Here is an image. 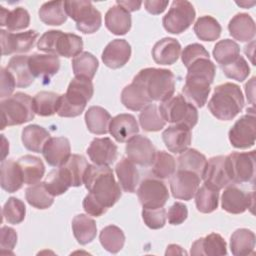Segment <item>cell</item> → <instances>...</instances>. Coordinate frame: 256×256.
Segmentation results:
<instances>
[{
  "label": "cell",
  "instance_id": "cell-24",
  "mask_svg": "<svg viewBox=\"0 0 256 256\" xmlns=\"http://www.w3.org/2000/svg\"><path fill=\"white\" fill-rule=\"evenodd\" d=\"M139 131L136 118L127 113L118 114L111 119L109 125V133L112 137L120 143L127 142L130 138L135 136Z\"/></svg>",
  "mask_w": 256,
  "mask_h": 256
},
{
  "label": "cell",
  "instance_id": "cell-28",
  "mask_svg": "<svg viewBox=\"0 0 256 256\" xmlns=\"http://www.w3.org/2000/svg\"><path fill=\"white\" fill-rule=\"evenodd\" d=\"M130 13L119 5H114L105 14V26L114 35H125L131 28Z\"/></svg>",
  "mask_w": 256,
  "mask_h": 256
},
{
  "label": "cell",
  "instance_id": "cell-47",
  "mask_svg": "<svg viewBox=\"0 0 256 256\" xmlns=\"http://www.w3.org/2000/svg\"><path fill=\"white\" fill-rule=\"evenodd\" d=\"M175 158L165 151H156L151 169L153 175L158 179H168L175 173Z\"/></svg>",
  "mask_w": 256,
  "mask_h": 256
},
{
  "label": "cell",
  "instance_id": "cell-10",
  "mask_svg": "<svg viewBox=\"0 0 256 256\" xmlns=\"http://www.w3.org/2000/svg\"><path fill=\"white\" fill-rule=\"evenodd\" d=\"M228 177L233 183H253L255 177V151L232 152L225 158Z\"/></svg>",
  "mask_w": 256,
  "mask_h": 256
},
{
  "label": "cell",
  "instance_id": "cell-22",
  "mask_svg": "<svg viewBox=\"0 0 256 256\" xmlns=\"http://www.w3.org/2000/svg\"><path fill=\"white\" fill-rule=\"evenodd\" d=\"M42 154L50 166L60 167L71 156L70 142L65 137H51L45 144Z\"/></svg>",
  "mask_w": 256,
  "mask_h": 256
},
{
  "label": "cell",
  "instance_id": "cell-11",
  "mask_svg": "<svg viewBox=\"0 0 256 256\" xmlns=\"http://www.w3.org/2000/svg\"><path fill=\"white\" fill-rule=\"evenodd\" d=\"M195 16V9L189 1H173L170 9L163 17V27L171 34H180L191 26Z\"/></svg>",
  "mask_w": 256,
  "mask_h": 256
},
{
  "label": "cell",
  "instance_id": "cell-61",
  "mask_svg": "<svg viewBox=\"0 0 256 256\" xmlns=\"http://www.w3.org/2000/svg\"><path fill=\"white\" fill-rule=\"evenodd\" d=\"M117 5L123 7L125 10H127L129 13L139 10L142 2L141 1H133V0H128V1H117L116 2Z\"/></svg>",
  "mask_w": 256,
  "mask_h": 256
},
{
  "label": "cell",
  "instance_id": "cell-21",
  "mask_svg": "<svg viewBox=\"0 0 256 256\" xmlns=\"http://www.w3.org/2000/svg\"><path fill=\"white\" fill-rule=\"evenodd\" d=\"M29 69L32 75L36 78H41L49 82L60 68V60L57 55L53 54H38L29 55Z\"/></svg>",
  "mask_w": 256,
  "mask_h": 256
},
{
  "label": "cell",
  "instance_id": "cell-40",
  "mask_svg": "<svg viewBox=\"0 0 256 256\" xmlns=\"http://www.w3.org/2000/svg\"><path fill=\"white\" fill-rule=\"evenodd\" d=\"M67 17L64 1H48L39 9V18L46 25L59 26L66 22Z\"/></svg>",
  "mask_w": 256,
  "mask_h": 256
},
{
  "label": "cell",
  "instance_id": "cell-36",
  "mask_svg": "<svg viewBox=\"0 0 256 256\" xmlns=\"http://www.w3.org/2000/svg\"><path fill=\"white\" fill-rule=\"evenodd\" d=\"M24 179V183L34 185L40 182L45 173L42 160L33 155H24L17 160Z\"/></svg>",
  "mask_w": 256,
  "mask_h": 256
},
{
  "label": "cell",
  "instance_id": "cell-34",
  "mask_svg": "<svg viewBox=\"0 0 256 256\" xmlns=\"http://www.w3.org/2000/svg\"><path fill=\"white\" fill-rule=\"evenodd\" d=\"M255 234L249 229L235 230L230 237V250L235 256L253 255L255 249Z\"/></svg>",
  "mask_w": 256,
  "mask_h": 256
},
{
  "label": "cell",
  "instance_id": "cell-31",
  "mask_svg": "<svg viewBox=\"0 0 256 256\" xmlns=\"http://www.w3.org/2000/svg\"><path fill=\"white\" fill-rule=\"evenodd\" d=\"M119 184L125 192L133 193L139 183V172L135 164L128 158L123 157L115 167Z\"/></svg>",
  "mask_w": 256,
  "mask_h": 256
},
{
  "label": "cell",
  "instance_id": "cell-51",
  "mask_svg": "<svg viewBox=\"0 0 256 256\" xmlns=\"http://www.w3.org/2000/svg\"><path fill=\"white\" fill-rule=\"evenodd\" d=\"M44 185L48 192L55 196L64 194L70 187V182L61 167L51 170L44 180Z\"/></svg>",
  "mask_w": 256,
  "mask_h": 256
},
{
  "label": "cell",
  "instance_id": "cell-41",
  "mask_svg": "<svg viewBox=\"0 0 256 256\" xmlns=\"http://www.w3.org/2000/svg\"><path fill=\"white\" fill-rule=\"evenodd\" d=\"M99 63L97 58L90 52H81L72 59V68L75 77L92 80L97 72Z\"/></svg>",
  "mask_w": 256,
  "mask_h": 256
},
{
  "label": "cell",
  "instance_id": "cell-23",
  "mask_svg": "<svg viewBox=\"0 0 256 256\" xmlns=\"http://www.w3.org/2000/svg\"><path fill=\"white\" fill-rule=\"evenodd\" d=\"M162 139L170 152L182 153L191 144V129L184 125H171L163 131Z\"/></svg>",
  "mask_w": 256,
  "mask_h": 256
},
{
  "label": "cell",
  "instance_id": "cell-48",
  "mask_svg": "<svg viewBox=\"0 0 256 256\" xmlns=\"http://www.w3.org/2000/svg\"><path fill=\"white\" fill-rule=\"evenodd\" d=\"M219 191L214 190L205 184L198 188L195 193V204L201 213H211L218 207Z\"/></svg>",
  "mask_w": 256,
  "mask_h": 256
},
{
  "label": "cell",
  "instance_id": "cell-49",
  "mask_svg": "<svg viewBox=\"0 0 256 256\" xmlns=\"http://www.w3.org/2000/svg\"><path fill=\"white\" fill-rule=\"evenodd\" d=\"M139 122L143 130L147 132L160 131L165 127L166 121L162 118L157 105L149 104L139 114Z\"/></svg>",
  "mask_w": 256,
  "mask_h": 256
},
{
  "label": "cell",
  "instance_id": "cell-56",
  "mask_svg": "<svg viewBox=\"0 0 256 256\" xmlns=\"http://www.w3.org/2000/svg\"><path fill=\"white\" fill-rule=\"evenodd\" d=\"M17 243V233L15 230L8 226H3L0 232V248L1 253L4 254H12V250L14 249Z\"/></svg>",
  "mask_w": 256,
  "mask_h": 256
},
{
  "label": "cell",
  "instance_id": "cell-43",
  "mask_svg": "<svg viewBox=\"0 0 256 256\" xmlns=\"http://www.w3.org/2000/svg\"><path fill=\"white\" fill-rule=\"evenodd\" d=\"M193 29L196 36L202 41H215L220 37L222 31L219 22L209 15L199 17Z\"/></svg>",
  "mask_w": 256,
  "mask_h": 256
},
{
  "label": "cell",
  "instance_id": "cell-6",
  "mask_svg": "<svg viewBox=\"0 0 256 256\" xmlns=\"http://www.w3.org/2000/svg\"><path fill=\"white\" fill-rule=\"evenodd\" d=\"M37 48L47 54L74 58L82 52L83 40L80 36L74 33L49 30L39 38Z\"/></svg>",
  "mask_w": 256,
  "mask_h": 256
},
{
  "label": "cell",
  "instance_id": "cell-57",
  "mask_svg": "<svg viewBox=\"0 0 256 256\" xmlns=\"http://www.w3.org/2000/svg\"><path fill=\"white\" fill-rule=\"evenodd\" d=\"M188 216V209L184 203L175 202L168 210V222L172 225H179L183 223Z\"/></svg>",
  "mask_w": 256,
  "mask_h": 256
},
{
  "label": "cell",
  "instance_id": "cell-55",
  "mask_svg": "<svg viewBox=\"0 0 256 256\" xmlns=\"http://www.w3.org/2000/svg\"><path fill=\"white\" fill-rule=\"evenodd\" d=\"M200 58H210L209 52L205 47L199 43H192L187 45L181 54V59L186 68H188L194 61Z\"/></svg>",
  "mask_w": 256,
  "mask_h": 256
},
{
  "label": "cell",
  "instance_id": "cell-16",
  "mask_svg": "<svg viewBox=\"0 0 256 256\" xmlns=\"http://www.w3.org/2000/svg\"><path fill=\"white\" fill-rule=\"evenodd\" d=\"M0 35L2 55L26 53L34 46L38 38V33L35 30L12 33L2 29L0 31Z\"/></svg>",
  "mask_w": 256,
  "mask_h": 256
},
{
  "label": "cell",
  "instance_id": "cell-44",
  "mask_svg": "<svg viewBox=\"0 0 256 256\" xmlns=\"http://www.w3.org/2000/svg\"><path fill=\"white\" fill-rule=\"evenodd\" d=\"M60 95L54 92L41 91L33 97L35 114L39 116H52L57 113Z\"/></svg>",
  "mask_w": 256,
  "mask_h": 256
},
{
  "label": "cell",
  "instance_id": "cell-12",
  "mask_svg": "<svg viewBox=\"0 0 256 256\" xmlns=\"http://www.w3.org/2000/svg\"><path fill=\"white\" fill-rule=\"evenodd\" d=\"M229 141L235 148L246 149L255 144L256 119L254 110L241 116L229 130Z\"/></svg>",
  "mask_w": 256,
  "mask_h": 256
},
{
  "label": "cell",
  "instance_id": "cell-54",
  "mask_svg": "<svg viewBox=\"0 0 256 256\" xmlns=\"http://www.w3.org/2000/svg\"><path fill=\"white\" fill-rule=\"evenodd\" d=\"M142 218L147 227L151 229H160L166 223V210L160 208H143Z\"/></svg>",
  "mask_w": 256,
  "mask_h": 256
},
{
  "label": "cell",
  "instance_id": "cell-26",
  "mask_svg": "<svg viewBox=\"0 0 256 256\" xmlns=\"http://www.w3.org/2000/svg\"><path fill=\"white\" fill-rule=\"evenodd\" d=\"M180 53V43L171 37H166L157 41L152 48L153 60L160 65L174 64L178 60Z\"/></svg>",
  "mask_w": 256,
  "mask_h": 256
},
{
  "label": "cell",
  "instance_id": "cell-38",
  "mask_svg": "<svg viewBox=\"0 0 256 256\" xmlns=\"http://www.w3.org/2000/svg\"><path fill=\"white\" fill-rule=\"evenodd\" d=\"M0 25L6 26L9 31H19L27 28L30 24V15L23 7L7 10L0 7Z\"/></svg>",
  "mask_w": 256,
  "mask_h": 256
},
{
  "label": "cell",
  "instance_id": "cell-17",
  "mask_svg": "<svg viewBox=\"0 0 256 256\" xmlns=\"http://www.w3.org/2000/svg\"><path fill=\"white\" fill-rule=\"evenodd\" d=\"M125 152L134 164L149 166L153 163L156 150L151 140L143 135H135L127 141Z\"/></svg>",
  "mask_w": 256,
  "mask_h": 256
},
{
  "label": "cell",
  "instance_id": "cell-33",
  "mask_svg": "<svg viewBox=\"0 0 256 256\" xmlns=\"http://www.w3.org/2000/svg\"><path fill=\"white\" fill-rule=\"evenodd\" d=\"M109 112L100 106H91L85 113V123L88 130L96 135H103L109 132L111 122Z\"/></svg>",
  "mask_w": 256,
  "mask_h": 256
},
{
  "label": "cell",
  "instance_id": "cell-53",
  "mask_svg": "<svg viewBox=\"0 0 256 256\" xmlns=\"http://www.w3.org/2000/svg\"><path fill=\"white\" fill-rule=\"evenodd\" d=\"M221 69L227 78L243 82L250 74V67L243 56L239 55L228 64L222 65Z\"/></svg>",
  "mask_w": 256,
  "mask_h": 256
},
{
  "label": "cell",
  "instance_id": "cell-29",
  "mask_svg": "<svg viewBox=\"0 0 256 256\" xmlns=\"http://www.w3.org/2000/svg\"><path fill=\"white\" fill-rule=\"evenodd\" d=\"M230 35L241 42H249L253 40L256 33L255 22L247 13L236 14L228 24Z\"/></svg>",
  "mask_w": 256,
  "mask_h": 256
},
{
  "label": "cell",
  "instance_id": "cell-13",
  "mask_svg": "<svg viewBox=\"0 0 256 256\" xmlns=\"http://www.w3.org/2000/svg\"><path fill=\"white\" fill-rule=\"evenodd\" d=\"M137 196L143 208H160L166 204L169 192L161 180L147 178L141 182Z\"/></svg>",
  "mask_w": 256,
  "mask_h": 256
},
{
  "label": "cell",
  "instance_id": "cell-19",
  "mask_svg": "<svg viewBox=\"0 0 256 256\" xmlns=\"http://www.w3.org/2000/svg\"><path fill=\"white\" fill-rule=\"evenodd\" d=\"M87 154L94 164L109 166L116 160L118 148L108 137L95 138L87 148Z\"/></svg>",
  "mask_w": 256,
  "mask_h": 256
},
{
  "label": "cell",
  "instance_id": "cell-27",
  "mask_svg": "<svg viewBox=\"0 0 256 256\" xmlns=\"http://www.w3.org/2000/svg\"><path fill=\"white\" fill-rule=\"evenodd\" d=\"M0 179L2 189L8 193H13L21 189L24 179L18 162H15L13 159L2 160Z\"/></svg>",
  "mask_w": 256,
  "mask_h": 256
},
{
  "label": "cell",
  "instance_id": "cell-20",
  "mask_svg": "<svg viewBox=\"0 0 256 256\" xmlns=\"http://www.w3.org/2000/svg\"><path fill=\"white\" fill-rule=\"evenodd\" d=\"M130 56V44L125 39H114L104 48L102 61L107 67L111 69H118L123 67L129 61Z\"/></svg>",
  "mask_w": 256,
  "mask_h": 256
},
{
  "label": "cell",
  "instance_id": "cell-52",
  "mask_svg": "<svg viewBox=\"0 0 256 256\" xmlns=\"http://www.w3.org/2000/svg\"><path fill=\"white\" fill-rule=\"evenodd\" d=\"M26 214V207L23 201L16 197H10L2 209L3 218L10 224L21 223Z\"/></svg>",
  "mask_w": 256,
  "mask_h": 256
},
{
  "label": "cell",
  "instance_id": "cell-39",
  "mask_svg": "<svg viewBox=\"0 0 256 256\" xmlns=\"http://www.w3.org/2000/svg\"><path fill=\"white\" fill-rule=\"evenodd\" d=\"M89 164L85 157L78 154H72L67 162L60 166L65 172L70 185L79 187L84 183V176Z\"/></svg>",
  "mask_w": 256,
  "mask_h": 256
},
{
  "label": "cell",
  "instance_id": "cell-7",
  "mask_svg": "<svg viewBox=\"0 0 256 256\" xmlns=\"http://www.w3.org/2000/svg\"><path fill=\"white\" fill-rule=\"evenodd\" d=\"M1 129L7 126L21 125L31 121L35 116L33 98L28 94L17 92L1 100Z\"/></svg>",
  "mask_w": 256,
  "mask_h": 256
},
{
  "label": "cell",
  "instance_id": "cell-60",
  "mask_svg": "<svg viewBox=\"0 0 256 256\" xmlns=\"http://www.w3.org/2000/svg\"><path fill=\"white\" fill-rule=\"evenodd\" d=\"M168 1H162V0H147L144 1V6L147 12L153 15H158L164 12L166 7L168 6Z\"/></svg>",
  "mask_w": 256,
  "mask_h": 256
},
{
  "label": "cell",
  "instance_id": "cell-5",
  "mask_svg": "<svg viewBox=\"0 0 256 256\" xmlns=\"http://www.w3.org/2000/svg\"><path fill=\"white\" fill-rule=\"evenodd\" d=\"M94 87L91 80L75 77L68 85L65 94L60 95L57 114L60 117H76L85 109L92 98Z\"/></svg>",
  "mask_w": 256,
  "mask_h": 256
},
{
  "label": "cell",
  "instance_id": "cell-45",
  "mask_svg": "<svg viewBox=\"0 0 256 256\" xmlns=\"http://www.w3.org/2000/svg\"><path fill=\"white\" fill-rule=\"evenodd\" d=\"M99 240L105 250L115 254L123 248L125 243V235L119 227L115 225H108L101 230Z\"/></svg>",
  "mask_w": 256,
  "mask_h": 256
},
{
  "label": "cell",
  "instance_id": "cell-30",
  "mask_svg": "<svg viewBox=\"0 0 256 256\" xmlns=\"http://www.w3.org/2000/svg\"><path fill=\"white\" fill-rule=\"evenodd\" d=\"M28 60L29 56L27 55H16L9 60L6 67L13 75L16 81V86L19 88L29 87L35 79L29 69Z\"/></svg>",
  "mask_w": 256,
  "mask_h": 256
},
{
  "label": "cell",
  "instance_id": "cell-59",
  "mask_svg": "<svg viewBox=\"0 0 256 256\" xmlns=\"http://www.w3.org/2000/svg\"><path fill=\"white\" fill-rule=\"evenodd\" d=\"M83 209L88 215L99 217L103 215L108 208L103 206L90 193H88L83 200Z\"/></svg>",
  "mask_w": 256,
  "mask_h": 256
},
{
  "label": "cell",
  "instance_id": "cell-9",
  "mask_svg": "<svg viewBox=\"0 0 256 256\" xmlns=\"http://www.w3.org/2000/svg\"><path fill=\"white\" fill-rule=\"evenodd\" d=\"M67 16L76 22V28L84 34L95 33L102 24L101 13L90 1H64Z\"/></svg>",
  "mask_w": 256,
  "mask_h": 256
},
{
  "label": "cell",
  "instance_id": "cell-37",
  "mask_svg": "<svg viewBox=\"0 0 256 256\" xmlns=\"http://www.w3.org/2000/svg\"><path fill=\"white\" fill-rule=\"evenodd\" d=\"M72 231L75 239L81 245H86L94 240L97 233L95 221L85 214H78L72 220Z\"/></svg>",
  "mask_w": 256,
  "mask_h": 256
},
{
  "label": "cell",
  "instance_id": "cell-58",
  "mask_svg": "<svg viewBox=\"0 0 256 256\" xmlns=\"http://www.w3.org/2000/svg\"><path fill=\"white\" fill-rule=\"evenodd\" d=\"M16 86V81L13 75L7 70V68H1V91L0 97L1 99L8 98L12 95Z\"/></svg>",
  "mask_w": 256,
  "mask_h": 256
},
{
  "label": "cell",
  "instance_id": "cell-46",
  "mask_svg": "<svg viewBox=\"0 0 256 256\" xmlns=\"http://www.w3.org/2000/svg\"><path fill=\"white\" fill-rule=\"evenodd\" d=\"M27 202L37 209H47L54 202V196L46 189L44 182L29 186L25 191Z\"/></svg>",
  "mask_w": 256,
  "mask_h": 256
},
{
  "label": "cell",
  "instance_id": "cell-18",
  "mask_svg": "<svg viewBox=\"0 0 256 256\" xmlns=\"http://www.w3.org/2000/svg\"><path fill=\"white\" fill-rule=\"evenodd\" d=\"M225 158L226 156L219 155L214 156L207 161L201 177L206 186L219 191L230 184L231 181L227 174Z\"/></svg>",
  "mask_w": 256,
  "mask_h": 256
},
{
  "label": "cell",
  "instance_id": "cell-42",
  "mask_svg": "<svg viewBox=\"0 0 256 256\" xmlns=\"http://www.w3.org/2000/svg\"><path fill=\"white\" fill-rule=\"evenodd\" d=\"M178 170H187L196 173L200 177L204 172L207 159L196 149H186L178 157Z\"/></svg>",
  "mask_w": 256,
  "mask_h": 256
},
{
  "label": "cell",
  "instance_id": "cell-50",
  "mask_svg": "<svg viewBox=\"0 0 256 256\" xmlns=\"http://www.w3.org/2000/svg\"><path fill=\"white\" fill-rule=\"evenodd\" d=\"M240 55L239 45L231 39H223L217 42L213 49V57L220 66L228 64Z\"/></svg>",
  "mask_w": 256,
  "mask_h": 256
},
{
  "label": "cell",
  "instance_id": "cell-32",
  "mask_svg": "<svg viewBox=\"0 0 256 256\" xmlns=\"http://www.w3.org/2000/svg\"><path fill=\"white\" fill-rule=\"evenodd\" d=\"M50 138V133L45 128L36 124L28 125L22 130V143L27 150L32 152H42Z\"/></svg>",
  "mask_w": 256,
  "mask_h": 256
},
{
  "label": "cell",
  "instance_id": "cell-4",
  "mask_svg": "<svg viewBox=\"0 0 256 256\" xmlns=\"http://www.w3.org/2000/svg\"><path fill=\"white\" fill-rule=\"evenodd\" d=\"M133 82L144 89L151 101L164 102L172 97L175 91V76L168 69H142L133 78Z\"/></svg>",
  "mask_w": 256,
  "mask_h": 256
},
{
  "label": "cell",
  "instance_id": "cell-62",
  "mask_svg": "<svg viewBox=\"0 0 256 256\" xmlns=\"http://www.w3.org/2000/svg\"><path fill=\"white\" fill-rule=\"evenodd\" d=\"M254 83H255V77H252L250 81L245 85L247 99L251 102V104H254V87H255Z\"/></svg>",
  "mask_w": 256,
  "mask_h": 256
},
{
  "label": "cell",
  "instance_id": "cell-35",
  "mask_svg": "<svg viewBox=\"0 0 256 256\" xmlns=\"http://www.w3.org/2000/svg\"><path fill=\"white\" fill-rule=\"evenodd\" d=\"M122 104L132 111H140L147 105L151 104L150 98L145 93L144 89L137 83L133 82L124 87L121 92Z\"/></svg>",
  "mask_w": 256,
  "mask_h": 256
},
{
  "label": "cell",
  "instance_id": "cell-8",
  "mask_svg": "<svg viewBox=\"0 0 256 256\" xmlns=\"http://www.w3.org/2000/svg\"><path fill=\"white\" fill-rule=\"evenodd\" d=\"M158 109L162 118L172 124L184 125L192 129L198 122L196 107L181 94L172 96L162 102Z\"/></svg>",
  "mask_w": 256,
  "mask_h": 256
},
{
  "label": "cell",
  "instance_id": "cell-14",
  "mask_svg": "<svg viewBox=\"0 0 256 256\" xmlns=\"http://www.w3.org/2000/svg\"><path fill=\"white\" fill-rule=\"evenodd\" d=\"M254 192H246L235 184L227 185L221 197L223 210L231 214H240L254 208Z\"/></svg>",
  "mask_w": 256,
  "mask_h": 256
},
{
  "label": "cell",
  "instance_id": "cell-3",
  "mask_svg": "<svg viewBox=\"0 0 256 256\" xmlns=\"http://www.w3.org/2000/svg\"><path fill=\"white\" fill-rule=\"evenodd\" d=\"M244 106V97L240 87L234 83H224L215 87L208 102L211 114L219 120H232L241 112Z\"/></svg>",
  "mask_w": 256,
  "mask_h": 256
},
{
  "label": "cell",
  "instance_id": "cell-2",
  "mask_svg": "<svg viewBox=\"0 0 256 256\" xmlns=\"http://www.w3.org/2000/svg\"><path fill=\"white\" fill-rule=\"evenodd\" d=\"M84 184L89 193L106 208L112 207L121 197L120 185L116 182L109 166L89 164L84 176Z\"/></svg>",
  "mask_w": 256,
  "mask_h": 256
},
{
  "label": "cell",
  "instance_id": "cell-15",
  "mask_svg": "<svg viewBox=\"0 0 256 256\" xmlns=\"http://www.w3.org/2000/svg\"><path fill=\"white\" fill-rule=\"evenodd\" d=\"M201 177L194 172L187 170H177L170 180V190L172 196L179 200L189 201L200 187Z\"/></svg>",
  "mask_w": 256,
  "mask_h": 256
},
{
  "label": "cell",
  "instance_id": "cell-1",
  "mask_svg": "<svg viewBox=\"0 0 256 256\" xmlns=\"http://www.w3.org/2000/svg\"><path fill=\"white\" fill-rule=\"evenodd\" d=\"M216 67L210 58H200L188 68L182 92L187 101L196 107H203L210 93V85L214 81Z\"/></svg>",
  "mask_w": 256,
  "mask_h": 256
},
{
  "label": "cell",
  "instance_id": "cell-25",
  "mask_svg": "<svg viewBox=\"0 0 256 256\" xmlns=\"http://www.w3.org/2000/svg\"><path fill=\"white\" fill-rule=\"evenodd\" d=\"M190 254L194 256H222L227 254V245L223 237L217 233H211L197 239L191 246Z\"/></svg>",
  "mask_w": 256,
  "mask_h": 256
}]
</instances>
